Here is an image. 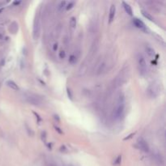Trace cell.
<instances>
[{"label":"cell","mask_w":166,"mask_h":166,"mask_svg":"<svg viewBox=\"0 0 166 166\" xmlns=\"http://www.w3.org/2000/svg\"><path fill=\"white\" fill-rule=\"evenodd\" d=\"M125 97L123 93H120L117 98L116 104L113 110V118L115 120H120L125 113Z\"/></svg>","instance_id":"6da1fadb"},{"label":"cell","mask_w":166,"mask_h":166,"mask_svg":"<svg viewBox=\"0 0 166 166\" xmlns=\"http://www.w3.org/2000/svg\"><path fill=\"white\" fill-rule=\"evenodd\" d=\"M138 62V69H139V72L140 74V76H144L147 74L148 71V67H147V62L145 60L144 57L143 55H139L137 59Z\"/></svg>","instance_id":"7a4b0ae2"},{"label":"cell","mask_w":166,"mask_h":166,"mask_svg":"<svg viewBox=\"0 0 166 166\" xmlns=\"http://www.w3.org/2000/svg\"><path fill=\"white\" fill-rule=\"evenodd\" d=\"M159 93L160 89L157 83H151L147 88V94L148 95V97H150L151 98H155L159 95Z\"/></svg>","instance_id":"3957f363"},{"label":"cell","mask_w":166,"mask_h":166,"mask_svg":"<svg viewBox=\"0 0 166 166\" xmlns=\"http://www.w3.org/2000/svg\"><path fill=\"white\" fill-rule=\"evenodd\" d=\"M25 99L28 103L31 104V105H36H36H40L41 104V101L40 98L34 94L27 93L25 96Z\"/></svg>","instance_id":"277c9868"},{"label":"cell","mask_w":166,"mask_h":166,"mask_svg":"<svg viewBox=\"0 0 166 166\" xmlns=\"http://www.w3.org/2000/svg\"><path fill=\"white\" fill-rule=\"evenodd\" d=\"M137 145L139 149H141L143 152H148L150 151V148H149V145L147 143V141L145 140L144 138H139L137 140Z\"/></svg>","instance_id":"5b68a950"},{"label":"cell","mask_w":166,"mask_h":166,"mask_svg":"<svg viewBox=\"0 0 166 166\" xmlns=\"http://www.w3.org/2000/svg\"><path fill=\"white\" fill-rule=\"evenodd\" d=\"M40 29H41L40 21H39V20H36L35 22H34V25H33V35L34 39H36V38L39 36V34H40Z\"/></svg>","instance_id":"8992f818"},{"label":"cell","mask_w":166,"mask_h":166,"mask_svg":"<svg viewBox=\"0 0 166 166\" xmlns=\"http://www.w3.org/2000/svg\"><path fill=\"white\" fill-rule=\"evenodd\" d=\"M133 24L138 29H141V30H146V26H145L144 23L140 20L139 19L134 18L133 19Z\"/></svg>","instance_id":"52a82bcc"},{"label":"cell","mask_w":166,"mask_h":166,"mask_svg":"<svg viewBox=\"0 0 166 166\" xmlns=\"http://www.w3.org/2000/svg\"><path fill=\"white\" fill-rule=\"evenodd\" d=\"M115 13H116L115 5L112 4L111 7H110V9H109V23H111V22L113 20L114 16H115Z\"/></svg>","instance_id":"ba28073f"},{"label":"cell","mask_w":166,"mask_h":166,"mask_svg":"<svg viewBox=\"0 0 166 166\" xmlns=\"http://www.w3.org/2000/svg\"><path fill=\"white\" fill-rule=\"evenodd\" d=\"M6 84H7V86L9 87L10 88L13 89V90H15V91L20 90V88H19L18 85L15 83L14 81H12V80H8V81H7Z\"/></svg>","instance_id":"9c48e42d"},{"label":"cell","mask_w":166,"mask_h":166,"mask_svg":"<svg viewBox=\"0 0 166 166\" xmlns=\"http://www.w3.org/2000/svg\"><path fill=\"white\" fill-rule=\"evenodd\" d=\"M123 5L126 13L128 15H133V11H132V8H131L130 5L127 4V3H126V2H123Z\"/></svg>","instance_id":"30bf717a"},{"label":"cell","mask_w":166,"mask_h":166,"mask_svg":"<svg viewBox=\"0 0 166 166\" xmlns=\"http://www.w3.org/2000/svg\"><path fill=\"white\" fill-rule=\"evenodd\" d=\"M145 50H146V52H147V54H148V56H150V57H152V58H153V57L155 56V50H154L153 48H152L151 46H146Z\"/></svg>","instance_id":"8fae6325"},{"label":"cell","mask_w":166,"mask_h":166,"mask_svg":"<svg viewBox=\"0 0 166 166\" xmlns=\"http://www.w3.org/2000/svg\"><path fill=\"white\" fill-rule=\"evenodd\" d=\"M142 14H143V15L144 16L145 18L147 19V20H150V21H154V18H153V16H152V15H150L148 12H147V11H142Z\"/></svg>","instance_id":"7c38bea8"},{"label":"cell","mask_w":166,"mask_h":166,"mask_svg":"<svg viewBox=\"0 0 166 166\" xmlns=\"http://www.w3.org/2000/svg\"><path fill=\"white\" fill-rule=\"evenodd\" d=\"M70 25L71 26L72 29H75L76 26V17H71L70 20Z\"/></svg>","instance_id":"4fadbf2b"},{"label":"cell","mask_w":166,"mask_h":166,"mask_svg":"<svg viewBox=\"0 0 166 166\" xmlns=\"http://www.w3.org/2000/svg\"><path fill=\"white\" fill-rule=\"evenodd\" d=\"M69 62H70V63H71V64H75L76 62V57L75 55H71L70 58H69Z\"/></svg>","instance_id":"5bb4252c"},{"label":"cell","mask_w":166,"mask_h":166,"mask_svg":"<svg viewBox=\"0 0 166 166\" xmlns=\"http://www.w3.org/2000/svg\"><path fill=\"white\" fill-rule=\"evenodd\" d=\"M67 2H65V1H62V2H61V3H60V4H59V6H58V9H59V10H62V9H63V8H64V7L67 6Z\"/></svg>","instance_id":"9a60e30c"},{"label":"cell","mask_w":166,"mask_h":166,"mask_svg":"<svg viewBox=\"0 0 166 166\" xmlns=\"http://www.w3.org/2000/svg\"><path fill=\"white\" fill-rule=\"evenodd\" d=\"M74 5H75V3H74V2H71V3L67 4V6H66L67 10H70V9H71Z\"/></svg>","instance_id":"2e32d148"},{"label":"cell","mask_w":166,"mask_h":166,"mask_svg":"<svg viewBox=\"0 0 166 166\" xmlns=\"http://www.w3.org/2000/svg\"><path fill=\"white\" fill-rule=\"evenodd\" d=\"M58 56H59V58H61V59H63V58H65L66 52L64 50H61L60 52H59V54H58Z\"/></svg>","instance_id":"e0dca14e"},{"label":"cell","mask_w":166,"mask_h":166,"mask_svg":"<svg viewBox=\"0 0 166 166\" xmlns=\"http://www.w3.org/2000/svg\"><path fill=\"white\" fill-rule=\"evenodd\" d=\"M121 160H122V156L119 155V156H118V158L116 159L115 162H114V165H119L120 163H121Z\"/></svg>","instance_id":"ac0fdd59"},{"label":"cell","mask_w":166,"mask_h":166,"mask_svg":"<svg viewBox=\"0 0 166 166\" xmlns=\"http://www.w3.org/2000/svg\"><path fill=\"white\" fill-rule=\"evenodd\" d=\"M53 50H54V51H56L58 50V44H54V46H53Z\"/></svg>","instance_id":"d6986e66"},{"label":"cell","mask_w":166,"mask_h":166,"mask_svg":"<svg viewBox=\"0 0 166 166\" xmlns=\"http://www.w3.org/2000/svg\"><path fill=\"white\" fill-rule=\"evenodd\" d=\"M20 3H21V2H20V1H19V2H16V1H15V2H14V4H15V5H18V4H20Z\"/></svg>","instance_id":"ffe728a7"},{"label":"cell","mask_w":166,"mask_h":166,"mask_svg":"<svg viewBox=\"0 0 166 166\" xmlns=\"http://www.w3.org/2000/svg\"><path fill=\"white\" fill-rule=\"evenodd\" d=\"M50 166H55V165H50Z\"/></svg>","instance_id":"44dd1931"}]
</instances>
